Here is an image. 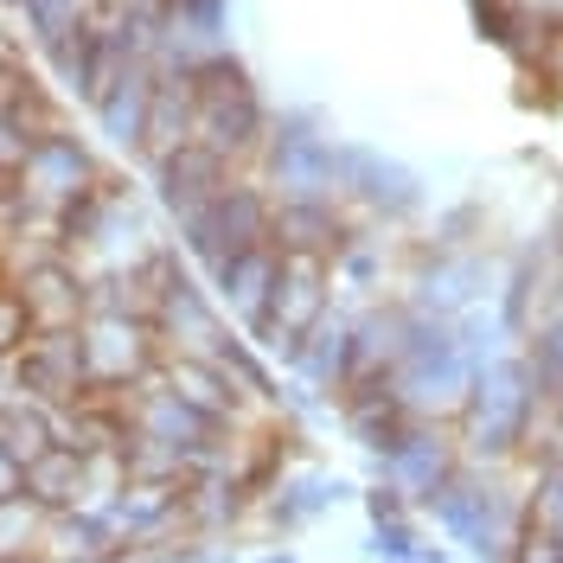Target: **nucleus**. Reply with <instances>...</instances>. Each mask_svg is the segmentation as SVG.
Instances as JSON below:
<instances>
[{
    "mask_svg": "<svg viewBox=\"0 0 563 563\" xmlns=\"http://www.w3.org/2000/svg\"><path fill=\"white\" fill-rule=\"evenodd\" d=\"M77 481H84V455H77V449H38V455L26 461V493L45 499V506L70 499Z\"/></svg>",
    "mask_w": 563,
    "mask_h": 563,
    "instance_id": "f03ea898",
    "label": "nucleus"
},
{
    "mask_svg": "<svg viewBox=\"0 0 563 563\" xmlns=\"http://www.w3.org/2000/svg\"><path fill=\"white\" fill-rule=\"evenodd\" d=\"M26 333H33V320H26L20 288H0V352H20L26 346Z\"/></svg>",
    "mask_w": 563,
    "mask_h": 563,
    "instance_id": "7ed1b4c3",
    "label": "nucleus"
},
{
    "mask_svg": "<svg viewBox=\"0 0 563 563\" xmlns=\"http://www.w3.org/2000/svg\"><path fill=\"white\" fill-rule=\"evenodd\" d=\"M20 378H26V390L70 397V390H77V340H65V333H38V340H26Z\"/></svg>",
    "mask_w": 563,
    "mask_h": 563,
    "instance_id": "f257e3e1",
    "label": "nucleus"
}]
</instances>
